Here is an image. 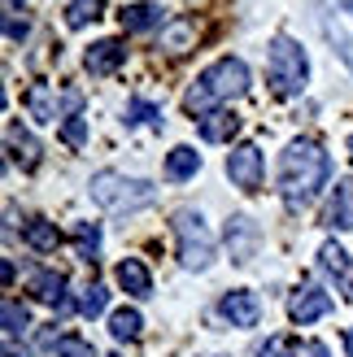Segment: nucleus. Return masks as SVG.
Wrapping results in <instances>:
<instances>
[{
    "mask_svg": "<svg viewBox=\"0 0 353 357\" xmlns=\"http://www.w3.org/2000/svg\"><path fill=\"white\" fill-rule=\"evenodd\" d=\"M75 248L83 261H96L100 257V227L96 222H75Z\"/></svg>",
    "mask_w": 353,
    "mask_h": 357,
    "instance_id": "nucleus-23",
    "label": "nucleus"
},
{
    "mask_svg": "<svg viewBox=\"0 0 353 357\" xmlns=\"http://www.w3.org/2000/svg\"><path fill=\"white\" fill-rule=\"evenodd\" d=\"M122 61H127V44L122 40H100V44L87 48V57H83V66L92 70V75H114Z\"/></svg>",
    "mask_w": 353,
    "mask_h": 357,
    "instance_id": "nucleus-10",
    "label": "nucleus"
},
{
    "mask_svg": "<svg viewBox=\"0 0 353 357\" xmlns=\"http://www.w3.org/2000/svg\"><path fill=\"white\" fill-rule=\"evenodd\" d=\"M197 122H201V139H205V144H223V139H232L240 131V118L232 109H209Z\"/></svg>",
    "mask_w": 353,
    "mask_h": 357,
    "instance_id": "nucleus-17",
    "label": "nucleus"
},
{
    "mask_svg": "<svg viewBox=\"0 0 353 357\" xmlns=\"http://www.w3.org/2000/svg\"><path fill=\"white\" fill-rule=\"evenodd\" d=\"M340 340H345V357H353V327H345Z\"/></svg>",
    "mask_w": 353,
    "mask_h": 357,
    "instance_id": "nucleus-33",
    "label": "nucleus"
},
{
    "mask_svg": "<svg viewBox=\"0 0 353 357\" xmlns=\"http://www.w3.org/2000/svg\"><path fill=\"white\" fill-rule=\"evenodd\" d=\"M5 357H31V353L17 349V340H5Z\"/></svg>",
    "mask_w": 353,
    "mask_h": 357,
    "instance_id": "nucleus-32",
    "label": "nucleus"
},
{
    "mask_svg": "<svg viewBox=\"0 0 353 357\" xmlns=\"http://www.w3.org/2000/svg\"><path fill=\"white\" fill-rule=\"evenodd\" d=\"M249 92V70H244L240 57H223L214 66H205L201 70V79L188 87V96H183V109L192 118H205L209 114V105H218V100H236Z\"/></svg>",
    "mask_w": 353,
    "mask_h": 357,
    "instance_id": "nucleus-2",
    "label": "nucleus"
},
{
    "mask_svg": "<svg viewBox=\"0 0 353 357\" xmlns=\"http://www.w3.org/2000/svg\"><path fill=\"white\" fill-rule=\"evenodd\" d=\"M27 109L40 118V122H48V118H57V109H52V100H48V87L44 83H31V92H27Z\"/></svg>",
    "mask_w": 353,
    "mask_h": 357,
    "instance_id": "nucleus-26",
    "label": "nucleus"
},
{
    "mask_svg": "<svg viewBox=\"0 0 353 357\" xmlns=\"http://www.w3.org/2000/svg\"><path fill=\"white\" fill-rule=\"evenodd\" d=\"M5 5H9V9H22V5H27V0H5Z\"/></svg>",
    "mask_w": 353,
    "mask_h": 357,
    "instance_id": "nucleus-35",
    "label": "nucleus"
},
{
    "mask_svg": "<svg viewBox=\"0 0 353 357\" xmlns=\"http://www.w3.org/2000/svg\"><path fill=\"white\" fill-rule=\"evenodd\" d=\"M118 17H122V31H153L166 22V9L162 5H127Z\"/></svg>",
    "mask_w": 353,
    "mask_h": 357,
    "instance_id": "nucleus-18",
    "label": "nucleus"
},
{
    "mask_svg": "<svg viewBox=\"0 0 353 357\" xmlns=\"http://www.w3.org/2000/svg\"><path fill=\"white\" fill-rule=\"evenodd\" d=\"M52 353L57 357H96L92 340H83V335H61V340L52 344Z\"/></svg>",
    "mask_w": 353,
    "mask_h": 357,
    "instance_id": "nucleus-27",
    "label": "nucleus"
},
{
    "mask_svg": "<svg viewBox=\"0 0 353 357\" xmlns=\"http://www.w3.org/2000/svg\"><path fill=\"white\" fill-rule=\"evenodd\" d=\"M227 244H232V257H236V261H249V257H253V244H257V227H253V218L236 213V218L227 222Z\"/></svg>",
    "mask_w": 353,
    "mask_h": 357,
    "instance_id": "nucleus-16",
    "label": "nucleus"
},
{
    "mask_svg": "<svg viewBox=\"0 0 353 357\" xmlns=\"http://www.w3.org/2000/svg\"><path fill=\"white\" fill-rule=\"evenodd\" d=\"M319 271H323L331 283H336L345 296H353V257L345 253L336 240H327V244L319 248Z\"/></svg>",
    "mask_w": 353,
    "mask_h": 357,
    "instance_id": "nucleus-8",
    "label": "nucleus"
},
{
    "mask_svg": "<svg viewBox=\"0 0 353 357\" xmlns=\"http://www.w3.org/2000/svg\"><path fill=\"white\" fill-rule=\"evenodd\" d=\"M105 305H110V288H105V283H87V288H83V301H79V314H83V318H100Z\"/></svg>",
    "mask_w": 353,
    "mask_h": 357,
    "instance_id": "nucleus-25",
    "label": "nucleus"
},
{
    "mask_svg": "<svg viewBox=\"0 0 353 357\" xmlns=\"http://www.w3.org/2000/svg\"><path fill=\"white\" fill-rule=\"evenodd\" d=\"M227 174L240 192H257L262 188V149L257 144H236L227 157Z\"/></svg>",
    "mask_w": 353,
    "mask_h": 357,
    "instance_id": "nucleus-6",
    "label": "nucleus"
},
{
    "mask_svg": "<svg viewBox=\"0 0 353 357\" xmlns=\"http://www.w3.org/2000/svg\"><path fill=\"white\" fill-rule=\"evenodd\" d=\"M301 357H327V344H319V340H310V344L301 349Z\"/></svg>",
    "mask_w": 353,
    "mask_h": 357,
    "instance_id": "nucleus-31",
    "label": "nucleus"
},
{
    "mask_svg": "<svg viewBox=\"0 0 353 357\" xmlns=\"http://www.w3.org/2000/svg\"><path fill=\"white\" fill-rule=\"evenodd\" d=\"M61 139L70 149H83V139H87V122L79 114H66V127H61Z\"/></svg>",
    "mask_w": 353,
    "mask_h": 357,
    "instance_id": "nucleus-28",
    "label": "nucleus"
},
{
    "mask_svg": "<svg viewBox=\"0 0 353 357\" xmlns=\"http://www.w3.org/2000/svg\"><path fill=\"white\" fill-rule=\"evenodd\" d=\"M162 127V109H157L153 100H144V96H135V100H127V127Z\"/></svg>",
    "mask_w": 353,
    "mask_h": 357,
    "instance_id": "nucleus-24",
    "label": "nucleus"
},
{
    "mask_svg": "<svg viewBox=\"0 0 353 357\" xmlns=\"http://www.w3.org/2000/svg\"><path fill=\"white\" fill-rule=\"evenodd\" d=\"M27 292L35 301H44V305H61L66 301V275L61 271H35L27 279Z\"/></svg>",
    "mask_w": 353,
    "mask_h": 357,
    "instance_id": "nucleus-15",
    "label": "nucleus"
},
{
    "mask_svg": "<svg viewBox=\"0 0 353 357\" xmlns=\"http://www.w3.org/2000/svg\"><path fill=\"white\" fill-rule=\"evenodd\" d=\"M266 75H271V92L279 100L288 96H301L306 83H310V61H306V48L288 40V35H275L271 44V61H266Z\"/></svg>",
    "mask_w": 353,
    "mask_h": 357,
    "instance_id": "nucleus-4",
    "label": "nucleus"
},
{
    "mask_svg": "<svg viewBox=\"0 0 353 357\" xmlns=\"http://www.w3.org/2000/svg\"><path fill=\"white\" fill-rule=\"evenodd\" d=\"M22 244L35 248V253H57L61 231H57V222H48V218H27L22 222Z\"/></svg>",
    "mask_w": 353,
    "mask_h": 357,
    "instance_id": "nucleus-13",
    "label": "nucleus"
},
{
    "mask_svg": "<svg viewBox=\"0 0 353 357\" xmlns=\"http://www.w3.org/2000/svg\"><path fill=\"white\" fill-rule=\"evenodd\" d=\"M87 192H92V201L100 209H110V213H140V209H149L157 201V188L153 183H144V178H127V174H118V170L92 174Z\"/></svg>",
    "mask_w": 353,
    "mask_h": 357,
    "instance_id": "nucleus-3",
    "label": "nucleus"
},
{
    "mask_svg": "<svg viewBox=\"0 0 353 357\" xmlns=\"http://www.w3.org/2000/svg\"><path fill=\"white\" fill-rule=\"evenodd\" d=\"M100 13H105V0H70V5H66V26L79 31L87 22H96Z\"/></svg>",
    "mask_w": 353,
    "mask_h": 357,
    "instance_id": "nucleus-21",
    "label": "nucleus"
},
{
    "mask_svg": "<svg viewBox=\"0 0 353 357\" xmlns=\"http://www.w3.org/2000/svg\"><path fill=\"white\" fill-rule=\"evenodd\" d=\"M114 279H118V288L127 292V296H149L153 292V279H149V271H144V261H140V257H122Z\"/></svg>",
    "mask_w": 353,
    "mask_h": 357,
    "instance_id": "nucleus-12",
    "label": "nucleus"
},
{
    "mask_svg": "<svg viewBox=\"0 0 353 357\" xmlns=\"http://www.w3.org/2000/svg\"><path fill=\"white\" fill-rule=\"evenodd\" d=\"M327 227L331 231H353V178H340L327 201Z\"/></svg>",
    "mask_w": 353,
    "mask_h": 357,
    "instance_id": "nucleus-11",
    "label": "nucleus"
},
{
    "mask_svg": "<svg viewBox=\"0 0 353 357\" xmlns=\"http://www.w3.org/2000/svg\"><path fill=\"white\" fill-rule=\"evenodd\" d=\"M27 31H31V26H27V17H13V13L5 17V35H9L13 44H17V40H27Z\"/></svg>",
    "mask_w": 353,
    "mask_h": 357,
    "instance_id": "nucleus-30",
    "label": "nucleus"
},
{
    "mask_svg": "<svg viewBox=\"0 0 353 357\" xmlns=\"http://www.w3.org/2000/svg\"><path fill=\"white\" fill-rule=\"evenodd\" d=\"M0 323H5V340H17L22 331H31V314H27V305H17V301H5V305H0Z\"/></svg>",
    "mask_w": 353,
    "mask_h": 357,
    "instance_id": "nucleus-22",
    "label": "nucleus"
},
{
    "mask_svg": "<svg viewBox=\"0 0 353 357\" xmlns=\"http://www.w3.org/2000/svg\"><path fill=\"white\" fill-rule=\"evenodd\" d=\"M140 327H144L140 310H127V305H122V310H114V314H110V335H114V340H135Z\"/></svg>",
    "mask_w": 353,
    "mask_h": 357,
    "instance_id": "nucleus-20",
    "label": "nucleus"
},
{
    "mask_svg": "<svg viewBox=\"0 0 353 357\" xmlns=\"http://www.w3.org/2000/svg\"><path fill=\"white\" fill-rule=\"evenodd\" d=\"M288 314H292V323H296V327L319 323V318H327V314H331V296H327L323 288H314V283H306V288H296V292H292Z\"/></svg>",
    "mask_w": 353,
    "mask_h": 357,
    "instance_id": "nucleus-7",
    "label": "nucleus"
},
{
    "mask_svg": "<svg viewBox=\"0 0 353 357\" xmlns=\"http://www.w3.org/2000/svg\"><path fill=\"white\" fill-rule=\"evenodd\" d=\"M218 314H223L232 327H257V323H262V301H257L253 292L236 288V292H227V296L218 301Z\"/></svg>",
    "mask_w": 353,
    "mask_h": 357,
    "instance_id": "nucleus-9",
    "label": "nucleus"
},
{
    "mask_svg": "<svg viewBox=\"0 0 353 357\" xmlns=\"http://www.w3.org/2000/svg\"><path fill=\"white\" fill-rule=\"evenodd\" d=\"M197 170H201V153H197V149H188V144L170 149V157H166V178L183 183V178H192Z\"/></svg>",
    "mask_w": 353,
    "mask_h": 357,
    "instance_id": "nucleus-19",
    "label": "nucleus"
},
{
    "mask_svg": "<svg viewBox=\"0 0 353 357\" xmlns=\"http://www.w3.org/2000/svg\"><path fill=\"white\" fill-rule=\"evenodd\" d=\"M174 240H179V257L188 271H209L214 266V236L197 209H179L174 213Z\"/></svg>",
    "mask_w": 353,
    "mask_h": 357,
    "instance_id": "nucleus-5",
    "label": "nucleus"
},
{
    "mask_svg": "<svg viewBox=\"0 0 353 357\" xmlns=\"http://www.w3.org/2000/svg\"><path fill=\"white\" fill-rule=\"evenodd\" d=\"M336 5H340V9H345V13H353V0H336Z\"/></svg>",
    "mask_w": 353,
    "mask_h": 357,
    "instance_id": "nucleus-34",
    "label": "nucleus"
},
{
    "mask_svg": "<svg viewBox=\"0 0 353 357\" xmlns=\"http://www.w3.org/2000/svg\"><path fill=\"white\" fill-rule=\"evenodd\" d=\"M349 162H353V135H349Z\"/></svg>",
    "mask_w": 353,
    "mask_h": 357,
    "instance_id": "nucleus-36",
    "label": "nucleus"
},
{
    "mask_svg": "<svg viewBox=\"0 0 353 357\" xmlns=\"http://www.w3.org/2000/svg\"><path fill=\"white\" fill-rule=\"evenodd\" d=\"M288 349H292V344L284 340V335H271V340L257 349V357H288Z\"/></svg>",
    "mask_w": 353,
    "mask_h": 357,
    "instance_id": "nucleus-29",
    "label": "nucleus"
},
{
    "mask_svg": "<svg viewBox=\"0 0 353 357\" xmlns=\"http://www.w3.org/2000/svg\"><path fill=\"white\" fill-rule=\"evenodd\" d=\"M5 144H9V157L22 170H35L40 166V144H35V135L31 131H22L17 122H9V131H5Z\"/></svg>",
    "mask_w": 353,
    "mask_h": 357,
    "instance_id": "nucleus-14",
    "label": "nucleus"
},
{
    "mask_svg": "<svg viewBox=\"0 0 353 357\" xmlns=\"http://www.w3.org/2000/svg\"><path fill=\"white\" fill-rule=\"evenodd\" d=\"M331 183V157L314 139H292L279 157V192H284L288 209L310 205L314 196Z\"/></svg>",
    "mask_w": 353,
    "mask_h": 357,
    "instance_id": "nucleus-1",
    "label": "nucleus"
}]
</instances>
